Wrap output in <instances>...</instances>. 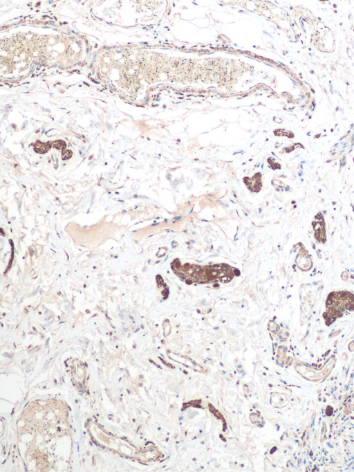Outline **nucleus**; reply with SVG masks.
<instances>
[{"mask_svg":"<svg viewBox=\"0 0 354 472\" xmlns=\"http://www.w3.org/2000/svg\"><path fill=\"white\" fill-rule=\"evenodd\" d=\"M286 398H287L286 394L274 392L271 394L270 403L273 406L281 408L288 403Z\"/></svg>","mask_w":354,"mask_h":472,"instance_id":"obj_1","label":"nucleus"},{"mask_svg":"<svg viewBox=\"0 0 354 472\" xmlns=\"http://www.w3.org/2000/svg\"><path fill=\"white\" fill-rule=\"evenodd\" d=\"M37 147H38V149L36 150L37 152L43 153V152H46L49 149V147H50V145H49L48 143L44 144V143H39V145H37H37L35 146V148H37Z\"/></svg>","mask_w":354,"mask_h":472,"instance_id":"obj_2","label":"nucleus"},{"mask_svg":"<svg viewBox=\"0 0 354 472\" xmlns=\"http://www.w3.org/2000/svg\"><path fill=\"white\" fill-rule=\"evenodd\" d=\"M221 269V266L220 265H218V264H215V265L213 266V270H214V271H217V270H219V269Z\"/></svg>","mask_w":354,"mask_h":472,"instance_id":"obj_3","label":"nucleus"},{"mask_svg":"<svg viewBox=\"0 0 354 472\" xmlns=\"http://www.w3.org/2000/svg\"><path fill=\"white\" fill-rule=\"evenodd\" d=\"M194 271H195L196 273H200V272L201 271V267L198 266H196L195 267V269H194Z\"/></svg>","mask_w":354,"mask_h":472,"instance_id":"obj_4","label":"nucleus"},{"mask_svg":"<svg viewBox=\"0 0 354 472\" xmlns=\"http://www.w3.org/2000/svg\"><path fill=\"white\" fill-rule=\"evenodd\" d=\"M181 217H182L181 216H178V217H174L172 223L174 224L176 221V220L180 219Z\"/></svg>","mask_w":354,"mask_h":472,"instance_id":"obj_5","label":"nucleus"},{"mask_svg":"<svg viewBox=\"0 0 354 472\" xmlns=\"http://www.w3.org/2000/svg\"><path fill=\"white\" fill-rule=\"evenodd\" d=\"M212 275L213 276H216L217 275H218V273L216 271H214H214L212 272Z\"/></svg>","mask_w":354,"mask_h":472,"instance_id":"obj_6","label":"nucleus"},{"mask_svg":"<svg viewBox=\"0 0 354 472\" xmlns=\"http://www.w3.org/2000/svg\"><path fill=\"white\" fill-rule=\"evenodd\" d=\"M186 282H187V284H192V280H186Z\"/></svg>","mask_w":354,"mask_h":472,"instance_id":"obj_7","label":"nucleus"},{"mask_svg":"<svg viewBox=\"0 0 354 472\" xmlns=\"http://www.w3.org/2000/svg\"><path fill=\"white\" fill-rule=\"evenodd\" d=\"M166 231H168V232H174V230H166Z\"/></svg>","mask_w":354,"mask_h":472,"instance_id":"obj_8","label":"nucleus"}]
</instances>
